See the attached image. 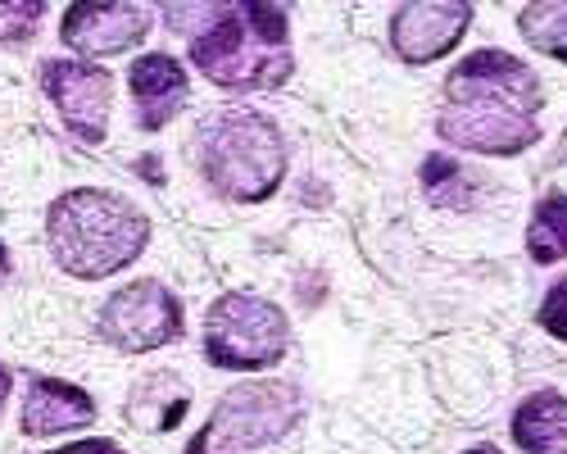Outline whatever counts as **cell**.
Segmentation results:
<instances>
[{
	"label": "cell",
	"mask_w": 567,
	"mask_h": 454,
	"mask_svg": "<svg viewBox=\"0 0 567 454\" xmlns=\"http://www.w3.org/2000/svg\"><path fill=\"white\" fill-rule=\"evenodd\" d=\"M540 82L508 51H477L445 78L436 132L477 155H517L536 142Z\"/></svg>",
	"instance_id": "1"
},
{
	"label": "cell",
	"mask_w": 567,
	"mask_h": 454,
	"mask_svg": "<svg viewBox=\"0 0 567 454\" xmlns=\"http://www.w3.org/2000/svg\"><path fill=\"white\" fill-rule=\"evenodd\" d=\"M45 233H51V250H55L60 268L91 282V278H110V272L127 268L141 250H146L151 223L123 196L82 187V192H69L51 205Z\"/></svg>",
	"instance_id": "2"
},
{
	"label": "cell",
	"mask_w": 567,
	"mask_h": 454,
	"mask_svg": "<svg viewBox=\"0 0 567 454\" xmlns=\"http://www.w3.org/2000/svg\"><path fill=\"white\" fill-rule=\"evenodd\" d=\"M196 69L231 91H264L291 78L287 14L246 0V6H218L214 23L192 41Z\"/></svg>",
	"instance_id": "3"
},
{
	"label": "cell",
	"mask_w": 567,
	"mask_h": 454,
	"mask_svg": "<svg viewBox=\"0 0 567 454\" xmlns=\"http://www.w3.org/2000/svg\"><path fill=\"white\" fill-rule=\"evenodd\" d=\"M200 168L227 200L259 205L277 192L287 151L281 132L259 110H223L209 123H200Z\"/></svg>",
	"instance_id": "4"
},
{
	"label": "cell",
	"mask_w": 567,
	"mask_h": 454,
	"mask_svg": "<svg viewBox=\"0 0 567 454\" xmlns=\"http://www.w3.org/2000/svg\"><path fill=\"white\" fill-rule=\"evenodd\" d=\"M305 419V395L287 382H246L231 386L209 423L196 432V441L182 454H255L272 441H281Z\"/></svg>",
	"instance_id": "5"
},
{
	"label": "cell",
	"mask_w": 567,
	"mask_h": 454,
	"mask_svg": "<svg viewBox=\"0 0 567 454\" xmlns=\"http://www.w3.org/2000/svg\"><path fill=\"white\" fill-rule=\"evenodd\" d=\"M287 313L264 296H223L205 318V354L214 369H268L287 350Z\"/></svg>",
	"instance_id": "6"
},
{
	"label": "cell",
	"mask_w": 567,
	"mask_h": 454,
	"mask_svg": "<svg viewBox=\"0 0 567 454\" xmlns=\"http://www.w3.org/2000/svg\"><path fill=\"white\" fill-rule=\"evenodd\" d=\"M182 332V305L159 282H132L101 309V337L127 354L159 350Z\"/></svg>",
	"instance_id": "7"
},
{
	"label": "cell",
	"mask_w": 567,
	"mask_h": 454,
	"mask_svg": "<svg viewBox=\"0 0 567 454\" xmlns=\"http://www.w3.org/2000/svg\"><path fill=\"white\" fill-rule=\"evenodd\" d=\"M41 82L51 91V101L64 118V127L78 142H105V123H110V96L114 82L96 64H73V60H51L41 69Z\"/></svg>",
	"instance_id": "8"
},
{
	"label": "cell",
	"mask_w": 567,
	"mask_h": 454,
	"mask_svg": "<svg viewBox=\"0 0 567 454\" xmlns=\"http://www.w3.org/2000/svg\"><path fill=\"white\" fill-rule=\"evenodd\" d=\"M472 23V6L458 0H413L391 19V45L404 64H432L450 55Z\"/></svg>",
	"instance_id": "9"
},
{
	"label": "cell",
	"mask_w": 567,
	"mask_h": 454,
	"mask_svg": "<svg viewBox=\"0 0 567 454\" xmlns=\"http://www.w3.org/2000/svg\"><path fill=\"white\" fill-rule=\"evenodd\" d=\"M146 37V10L141 6H118V0H82L64 14V41L78 55L101 60V55H123Z\"/></svg>",
	"instance_id": "10"
},
{
	"label": "cell",
	"mask_w": 567,
	"mask_h": 454,
	"mask_svg": "<svg viewBox=\"0 0 567 454\" xmlns=\"http://www.w3.org/2000/svg\"><path fill=\"white\" fill-rule=\"evenodd\" d=\"M96 419V400L73 382H55V378H37L32 391L23 395V432L28 436H55V432H73Z\"/></svg>",
	"instance_id": "11"
},
{
	"label": "cell",
	"mask_w": 567,
	"mask_h": 454,
	"mask_svg": "<svg viewBox=\"0 0 567 454\" xmlns=\"http://www.w3.org/2000/svg\"><path fill=\"white\" fill-rule=\"evenodd\" d=\"M127 86L136 101V118L146 132L164 127L182 105H186V73L168 55H146L127 69Z\"/></svg>",
	"instance_id": "12"
},
{
	"label": "cell",
	"mask_w": 567,
	"mask_h": 454,
	"mask_svg": "<svg viewBox=\"0 0 567 454\" xmlns=\"http://www.w3.org/2000/svg\"><path fill=\"white\" fill-rule=\"evenodd\" d=\"M513 441L527 454H567V395L558 391L527 395L513 414Z\"/></svg>",
	"instance_id": "13"
},
{
	"label": "cell",
	"mask_w": 567,
	"mask_h": 454,
	"mask_svg": "<svg viewBox=\"0 0 567 454\" xmlns=\"http://www.w3.org/2000/svg\"><path fill=\"white\" fill-rule=\"evenodd\" d=\"M422 192H427V200L436 209H472L477 205V182H472V173L445 155H432L422 164Z\"/></svg>",
	"instance_id": "14"
},
{
	"label": "cell",
	"mask_w": 567,
	"mask_h": 454,
	"mask_svg": "<svg viewBox=\"0 0 567 454\" xmlns=\"http://www.w3.org/2000/svg\"><path fill=\"white\" fill-rule=\"evenodd\" d=\"M527 255L536 264L567 259V196H545L527 227Z\"/></svg>",
	"instance_id": "15"
},
{
	"label": "cell",
	"mask_w": 567,
	"mask_h": 454,
	"mask_svg": "<svg viewBox=\"0 0 567 454\" xmlns=\"http://www.w3.org/2000/svg\"><path fill=\"white\" fill-rule=\"evenodd\" d=\"M517 28L532 41V51L567 64V0H540L517 14Z\"/></svg>",
	"instance_id": "16"
},
{
	"label": "cell",
	"mask_w": 567,
	"mask_h": 454,
	"mask_svg": "<svg viewBox=\"0 0 567 454\" xmlns=\"http://www.w3.org/2000/svg\"><path fill=\"white\" fill-rule=\"evenodd\" d=\"M45 14L41 0H0V41H19Z\"/></svg>",
	"instance_id": "17"
},
{
	"label": "cell",
	"mask_w": 567,
	"mask_h": 454,
	"mask_svg": "<svg viewBox=\"0 0 567 454\" xmlns=\"http://www.w3.org/2000/svg\"><path fill=\"white\" fill-rule=\"evenodd\" d=\"M536 318H540V328H545L549 337L567 341V278L549 287V296L540 300V313H536Z\"/></svg>",
	"instance_id": "18"
},
{
	"label": "cell",
	"mask_w": 567,
	"mask_h": 454,
	"mask_svg": "<svg viewBox=\"0 0 567 454\" xmlns=\"http://www.w3.org/2000/svg\"><path fill=\"white\" fill-rule=\"evenodd\" d=\"M55 454H123L114 441H78V445H64Z\"/></svg>",
	"instance_id": "19"
},
{
	"label": "cell",
	"mask_w": 567,
	"mask_h": 454,
	"mask_svg": "<svg viewBox=\"0 0 567 454\" xmlns=\"http://www.w3.org/2000/svg\"><path fill=\"white\" fill-rule=\"evenodd\" d=\"M6 395H10V373L0 369V409H6Z\"/></svg>",
	"instance_id": "20"
},
{
	"label": "cell",
	"mask_w": 567,
	"mask_h": 454,
	"mask_svg": "<svg viewBox=\"0 0 567 454\" xmlns=\"http://www.w3.org/2000/svg\"><path fill=\"white\" fill-rule=\"evenodd\" d=\"M467 454H499L495 445H477V450H467Z\"/></svg>",
	"instance_id": "21"
},
{
	"label": "cell",
	"mask_w": 567,
	"mask_h": 454,
	"mask_svg": "<svg viewBox=\"0 0 567 454\" xmlns=\"http://www.w3.org/2000/svg\"><path fill=\"white\" fill-rule=\"evenodd\" d=\"M0 268H6V246H0Z\"/></svg>",
	"instance_id": "22"
}]
</instances>
